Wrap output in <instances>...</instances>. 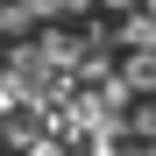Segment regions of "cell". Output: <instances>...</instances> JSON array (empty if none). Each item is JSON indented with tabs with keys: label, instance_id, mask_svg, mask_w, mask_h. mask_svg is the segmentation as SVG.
<instances>
[{
	"label": "cell",
	"instance_id": "6da1fadb",
	"mask_svg": "<svg viewBox=\"0 0 156 156\" xmlns=\"http://www.w3.org/2000/svg\"><path fill=\"white\" fill-rule=\"evenodd\" d=\"M121 85L128 92H156V57H135V50H128L121 57Z\"/></svg>",
	"mask_w": 156,
	"mask_h": 156
},
{
	"label": "cell",
	"instance_id": "3957f363",
	"mask_svg": "<svg viewBox=\"0 0 156 156\" xmlns=\"http://www.w3.org/2000/svg\"><path fill=\"white\" fill-rule=\"evenodd\" d=\"M36 156H64V149H57V142H43V149H36Z\"/></svg>",
	"mask_w": 156,
	"mask_h": 156
},
{
	"label": "cell",
	"instance_id": "277c9868",
	"mask_svg": "<svg viewBox=\"0 0 156 156\" xmlns=\"http://www.w3.org/2000/svg\"><path fill=\"white\" fill-rule=\"evenodd\" d=\"M149 7H156V0H149Z\"/></svg>",
	"mask_w": 156,
	"mask_h": 156
},
{
	"label": "cell",
	"instance_id": "7a4b0ae2",
	"mask_svg": "<svg viewBox=\"0 0 156 156\" xmlns=\"http://www.w3.org/2000/svg\"><path fill=\"white\" fill-rule=\"evenodd\" d=\"M114 43H121V50H156V14H128Z\"/></svg>",
	"mask_w": 156,
	"mask_h": 156
}]
</instances>
